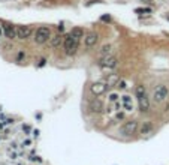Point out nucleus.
I'll use <instances>...</instances> for the list:
<instances>
[{"mask_svg": "<svg viewBox=\"0 0 169 165\" xmlns=\"http://www.w3.org/2000/svg\"><path fill=\"white\" fill-rule=\"evenodd\" d=\"M153 132V125L150 122H145L144 125L141 126V134L142 135H147V134H151Z\"/></svg>", "mask_w": 169, "mask_h": 165, "instance_id": "obj_15", "label": "nucleus"}, {"mask_svg": "<svg viewBox=\"0 0 169 165\" xmlns=\"http://www.w3.org/2000/svg\"><path fill=\"white\" fill-rule=\"evenodd\" d=\"M33 35V29L30 26H18L17 27V38L21 41L28 39Z\"/></svg>", "mask_w": 169, "mask_h": 165, "instance_id": "obj_8", "label": "nucleus"}, {"mask_svg": "<svg viewBox=\"0 0 169 165\" xmlns=\"http://www.w3.org/2000/svg\"><path fill=\"white\" fill-rule=\"evenodd\" d=\"M22 57H24V53H22V51H21V53H20V54H18V59H17V60H18V62H20V60H21V59H22Z\"/></svg>", "mask_w": 169, "mask_h": 165, "instance_id": "obj_22", "label": "nucleus"}, {"mask_svg": "<svg viewBox=\"0 0 169 165\" xmlns=\"http://www.w3.org/2000/svg\"><path fill=\"white\" fill-rule=\"evenodd\" d=\"M3 32H5L8 39H15L17 38V27L14 24H5L3 26Z\"/></svg>", "mask_w": 169, "mask_h": 165, "instance_id": "obj_12", "label": "nucleus"}, {"mask_svg": "<svg viewBox=\"0 0 169 165\" xmlns=\"http://www.w3.org/2000/svg\"><path fill=\"white\" fill-rule=\"evenodd\" d=\"M138 120H127L123 123V126L120 128V134L124 135V137H132L133 134L138 132Z\"/></svg>", "mask_w": 169, "mask_h": 165, "instance_id": "obj_5", "label": "nucleus"}, {"mask_svg": "<svg viewBox=\"0 0 169 165\" xmlns=\"http://www.w3.org/2000/svg\"><path fill=\"white\" fill-rule=\"evenodd\" d=\"M45 63H46V59H40V62H39L38 66H39V68H42V66H45Z\"/></svg>", "mask_w": 169, "mask_h": 165, "instance_id": "obj_20", "label": "nucleus"}, {"mask_svg": "<svg viewBox=\"0 0 169 165\" xmlns=\"http://www.w3.org/2000/svg\"><path fill=\"white\" fill-rule=\"evenodd\" d=\"M118 99H120V95H118V93H115V92H114V93H109V95H108V101L112 102V104H114V102H118Z\"/></svg>", "mask_w": 169, "mask_h": 165, "instance_id": "obj_17", "label": "nucleus"}, {"mask_svg": "<svg viewBox=\"0 0 169 165\" xmlns=\"http://www.w3.org/2000/svg\"><path fill=\"white\" fill-rule=\"evenodd\" d=\"M121 104H123V107L126 108V111H133V101H132V96H129V95L121 96Z\"/></svg>", "mask_w": 169, "mask_h": 165, "instance_id": "obj_13", "label": "nucleus"}, {"mask_svg": "<svg viewBox=\"0 0 169 165\" xmlns=\"http://www.w3.org/2000/svg\"><path fill=\"white\" fill-rule=\"evenodd\" d=\"M166 18H168V20H169V17H166Z\"/></svg>", "mask_w": 169, "mask_h": 165, "instance_id": "obj_24", "label": "nucleus"}, {"mask_svg": "<svg viewBox=\"0 0 169 165\" xmlns=\"http://www.w3.org/2000/svg\"><path fill=\"white\" fill-rule=\"evenodd\" d=\"M168 96H169V89H168L166 84H157L154 87V90H153V99H154L156 104L165 102L166 99H168Z\"/></svg>", "mask_w": 169, "mask_h": 165, "instance_id": "obj_3", "label": "nucleus"}, {"mask_svg": "<svg viewBox=\"0 0 169 165\" xmlns=\"http://www.w3.org/2000/svg\"><path fill=\"white\" fill-rule=\"evenodd\" d=\"M99 66L105 71H112L118 66V60L115 56H102V59L99 60Z\"/></svg>", "mask_w": 169, "mask_h": 165, "instance_id": "obj_6", "label": "nucleus"}, {"mask_svg": "<svg viewBox=\"0 0 169 165\" xmlns=\"http://www.w3.org/2000/svg\"><path fill=\"white\" fill-rule=\"evenodd\" d=\"M135 96L138 101V107L141 113H148L150 111V98L147 95V89L144 84H138L135 89Z\"/></svg>", "mask_w": 169, "mask_h": 165, "instance_id": "obj_1", "label": "nucleus"}, {"mask_svg": "<svg viewBox=\"0 0 169 165\" xmlns=\"http://www.w3.org/2000/svg\"><path fill=\"white\" fill-rule=\"evenodd\" d=\"M88 110L91 113H102L103 111V104L99 98H93L88 102Z\"/></svg>", "mask_w": 169, "mask_h": 165, "instance_id": "obj_10", "label": "nucleus"}, {"mask_svg": "<svg viewBox=\"0 0 169 165\" xmlns=\"http://www.w3.org/2000/svg\"><path fill=\"white\" fill-rule=\"evenodd\" d=\"M51 38V30H50V27H45V26H40L36 29V32H34V42L39 44V45H42L45 42H48Z\"/></svg>", "mask_w": 169, "mask_h": 165, "instance_id": "obj_4", "label": "nucleus"}, {"mask_svg": "<svg viewBox=\"0 0 169 165\" xmlns=\"http://www.w3.org/2000/svg\"><path fill=\"white\" fill-rule=\"evenodd\" d=\"M63 47H65V53L67 56H73L75 53L79 48V39H77L75 36H72L71 33L65 36V41H63Z\"/></svg>", "mask_w": 169, "mask_h": 165, "instance_id": "obj_2", "label": "nucleus"}, {"mask_svg": "<svg viewBox=\"0 0 169 165\" xmlns=\"http://www.w3.org/2000/svg\"><path fill=\"white\" fill-rule=\"evenodd\" d=\"M117 87H118L120 90H124L126 87H127V81H126V80H123V78H120V80H118V82H117Z\"/></svg>", "mask_w": 169, "mask_h": 165, "instance_id": "obj_18", "label": "nucleus"}, {"mask_svg": "<svg viewBox=\"0 0 169 165\" xmlns=\"http://www.w3.org/2000/svg\"><path fill=\"white\" fill-rule=\"evenodd\" d=\"M0 36H2V29H0Z\"/></svg>", "mask_w": 169, "mask_h": 165, "instance_id": "obj_23", "label": "nucleus"}, {"mask_svg": "<svg viewBox=\"0 0 169 165\" xmlns=\"http://www.w3.org/2000/svg\"><path fill=\"white\" fill-rule=\"evenodd\" d=\"M63 41H65V36H63V33H57L54 36L50 38V47L52 48H57V47H60L63 44Z\"/></svg>", "mask_w": 169, "mask_h": 165, "instance_id": "obj_11", "label": "nucleus"}, {"mask_svg": "<svg viewBox=\"0 0 169 165\" xmlns=\"http://www.w3.org/2000/svg\"><path fill=\"white\" fill-rule=\"evenodd\" d=\"M71 35L81 41V38H84V30H83L81 27H73L72 30H71Z\"/></svg>", "mask_w": 169, "mask_h": 165, "instance_id": "obj_14", "label": "nucleus"}, {"mask_svg": "<svg viewBox=\"0 0 169 165\" xmlns=\"http://www.w3.org/2000/svg\"><path fill=\"white\" fill-rule=\"evenodd\" d=\"M97 42H99V33H96V32H88L84 36V44H85L87 48L94 47Z\"/></svg>", "mask_w": 169, "mask_h": 165, "instance_id": "obj_9", "label": "nucleus"}, {"mask_svg": "<svg viewBox=\"0 0 169 165\" xmlns=\"http://www.w3.org/2000/svg\"><path fill=\"white\" fill-rule=\"evenodd\" d=\"M123 119H124V114H123V113H120V111H118V113L115 114V120H123Z\"/></svg>", "mask_w": 169, "mask_h": 165, "instance_id": "obj_19", "label": "nucleus"}, {"mask_svg": "<svg viewBox=\"0 0 169 165\" xmlns=\"http://www.w3.org/2000/svg\"><path fill=\"white\" fill-rule=\"evenodd\" d=\"M57 29H59V32H60V33H63V32H65V26H63V24L57 26Z\"/></svg>", "mask_w": 169, "mask_h": 165, "instance_id": "obj_21", "label": "nucleus"}, {"mask_svg": "<svg viewBox=\"0 0 169 165\" xmlns=\"http://www.w3.org/2000/svg\"><path fill=\"white\" fill-rule=\"evenodd\" d=\"M111 53H112V47H111L109 44L103 45L102 48H100V54H102V56H112Z\"/></svg>", "mask_w": 169, "mask_h": 165, "instance_id": "obj_16", "label": "nucleus"}, {"mask_svg": "<svg viewBox=\"0 0 169 165\" xmlns=\"http://www.w3.org/2000/svg\"><path fill=\"white\" fill-rule=\"evenodd\" d=\"M108 84L106 82H102V81H97V82H93V84L90 86V92L93 96H102L103 93H106L108 90Z\"/></svg>", "mask_w": 169, "mask_h": 165, "instance_id": "obj_7", "label": "nucleus"}]
</instances>
